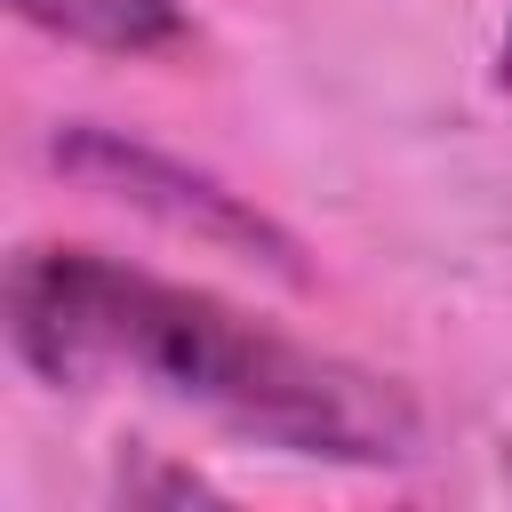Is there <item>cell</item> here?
Instances as JSON below:
<instances>
[{"label": "cell", "instance_id": "obj_3", "mask_svg": "<svg viewBox=\"0 0 512 512\" xmlns=\"http://www.w3.org/2000/svg\"><path fill=\"white\" fill-rule=\"evenodd\" d=\"M8 8L24 24H40L48 40H72V48H96V56H136V64L184 56L200 40L184 0H8Z\"/></svg>", "mask_w": 512, "mask_h": 512}, {"label": "cell", "instance_id": "obj_1", "mask_svg": "<svg viewBox=\"0 0 512 512\" xmlns=\"http://www.w3.org/2000/svg\"><path fill=\"white\" fill-rule=\"evenodd\" d=\"M8 344L48 384L136 376L248 440L328 464H408L416 400L320 344H296L208 288L136 272L104 248H24L8 264Z\"/></svg>", "mask_w": 512, "mask_h": 512}, {"label": "cell", "instance_id": "obj_2", "mask_svg": "<svg viewBox=\"0 0 512 512\" xmlns=\"http://www.w3.org/2000/svg\"><path fill=\"white\" fill-rule=\"evenodd\" d=\"M48 160H56L64 176L112 192L120 208L168 224V232H192V240H208V248H232V256H256V264L304 280V248H296V232H288L280 216H264L248 192H232L224 176H208V168H192V160H176V152H160V144H136V136H120V128L72 120V128H56Z\"/></svg>", "mask_w": 512, "mask_h": 512}, {"label": "cell", "instance_id": "obj_4", "mask_svg": "<svg viewBox=\"0 0 512 512\" xmlns=\"http://www.w3.org/2000/svg\"><path fill=\"white\" fill-rule=\"evenodd\" d=\"M496 72H504V88H512V24H504V48H496Z\"/></svg>", "mask_w": 512, "mask_h": 512}]
</instances>
